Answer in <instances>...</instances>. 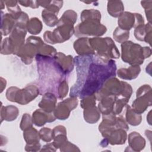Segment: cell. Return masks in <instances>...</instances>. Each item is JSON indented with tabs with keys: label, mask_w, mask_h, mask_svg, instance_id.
I'll use <instances>...</instances> for the list:
<instances>
[{
	"label": "cell",
	"mask_w": 152,
	"mask_h": 152,
	"mask_svg": "<svg viewBox=\"0 0 152 152\" xmlns=\"http://www.w3.org/2000/svg\"><path fill=\"white\" fill-rule=\"evenodd\" d=\"M77 80L71 88L70 97L82 99L95 94L109 78L116 76V65L96 55L77 56L74 58Z\"/></svg>",
	"instance_id": "obj_1"
},
{
	"label": "cell",
	"mask_w": 152,
	"mask_h": 152,
	"mask_svg": "<svg viewBox=\"0 0 152 152\" xmlns=\"http://www.w3.org/2000/svg\"><path fill=\"white\" fill-rule=\"evenodd\" d=\"M35 58L39 74L40 91L45 93L47 90L54 92L56 88L58 90L59 83L65 80L66 75L56 65L53 57H43L37 55Z\"/></svg>",
	"instance_id": "obj_2"
},
{
	"label": "cell",
	"mask_w": 152,
	"mask_h": 152,
	"mask_svg": "<svg viewBox=\"0 0 152 152\" xmlns=\"http://www.w3.org/2000/svg\"><path fill=\"white\" fill-rule=\"evenodd\" d=\"M80 18L81 22L75 27L74 34L76 37H100L106 32V27L100 23L101 13L99 11L94 9L84 10Z\"/></svg>",
	"instance_id": "obj_3"
},
{
	"label": "cell",
	"mask_w": 152,
	"mask_h": 152,
	"mask_svg": "<svg viewBox=\"0 0 152 152\" xmlns=\"http://www.w3.org/2000/svg\"><path fill=\"white\" fill-rule=\"evenodd\" d=\"M151 55L150 47H142L140 45L127 40L121 44L122 60L130 65H140L145 59Z\"/></svg>",
	"instance_id": "obj_4"
},
{
	"label": "cell",
	"mask_w": 152,
	"mask_h": 152,
	"mask_svg": "<svg viewBox=\"0 0 152 152\" xmlns=\"http://www.w3.org/2000/svg\"><path fill=\"white\" fill-rule=\"evenodd\" d=\"M88 41L97 56L106 60L119 58V51L112 38L94 37L89 38Z\"/></svg>",
	"instance_id": "obj_5"
},
{
	"label": "cell",
	"mask_w": 152,
	"mask_h": 152,
	"mask_svg": "<svg viewBox=\"0 0 152 152\" xmlns=\"http://www.w3.org/2000/svg\"><path fill=\"white\" fill-rule=\"evenodd\" d=\"M26 27L15 25L8 37L1 42V53L3 55H17L25 44V37L27 34Z\"/></svg>",
	"instance_id": "obj_6"
},
{
	"label": "cell",
	"mask_w": 152,
	"mask_h": 152,
	"mask_svg": "<svg viewBox=\"0 0 152 152\" xmlns=\"http://www.w3.org/2000/svg\"><path fill=\"white\" fill-rule=\"evenodd\" d=\"M75 33L74 25L58 23L57 27L53 31H46L43 34L45 42L50 44L62 43L69 40Z\"/></svg>",
	"instance_id": "obj_7"
},
{
	"label": "cell",
	"mask_w": 152,
	"mask_h": 152,
	"mask_svg": "<svg viewBox=\"0 0 152 152\" xmlns=\"http://www.w3.org/2000/svg\"><path fill=\"white\" fill-rule=\"evenodd\" d=\"M43 43V42L40 37L30 36L16 55L21 58L23 63L29 65L33 62V58L38 53L39 49Z\"/></svg>",
	"instance_id": "obj_8"
},
{
	"label": "cell",
	"mask_w": 152,
	"mask_h": 152,
	"mask_svg": "<svg viewBox=\"0 0 152 152\" xmlns=\"http://www.w3.org/2000/svg\"><path fill=\"white\" fill-rule=\"evenodd\" d=\"M151 87L148 84L140 87L136 92V99L132 102V108L137 113L141 114L151 106Z\"/></svg>",
	"instance_id": "obj_9"
},
{
	"label": "cell",
	"mask_w": 152,
	"mask_h": 152,
	"mask_svg": "<svg viewBox=\"0 0 152 152\" xmlns=\"http://www.w3.org/2000/svg\"><path fill=\"white\" fill-rule=\"evenodd\" d=\"M40 93V88L35 85H28L22 89L15 87L12 102H16L20 104L25 105L36 99Z\"/></svg>",
	"instance_id": "obj_10"
},
{
	"label": "cell",
	"mask_w": 152,
	"mask_h": 152,
	"mask_svg": "<svg viewBox=\"0 0 152 152\" xmlns=\"http://www.w3.org/2000/svg\"><path fill=\"white\" fill-rule=\"evenodd\" d=\"M122 83L115 77L108 78L101 87V88L95 93L97 100H100L102 98L107 96H115L119 97L121 96Z\"/></svg>",
	"instance_id": "obj_11"
},
{
	"label": "cell",
	"mask_w": 152,
	"mask_h": 152,
	"mask_svg": "<svg viewBox=\"0 0 152 152\" xmlns=\"http://www.w3.org/2000/svg\"><path fill=\"white\" fill-rule=\"evenodd\" d=\"M118 23L119 28L129 31L132 28L144 24V20L143 17L139 13L125 11L118 17Z\"/></svg>",
	"instance_id": "obj_12"
},
{
	"label": "cell",
	"mask_w": 152,
	"mask_h": 152,
	"mask_svg": "<svg viewBox=\"0 0 152 152\" xmlns=\"http://www.w3.org/2000/svg\"><path fill=\"white\" fill-rule=\"evenodd\" d=\"M78 103L77 97H70L58 103L53 113L56 119L65 120L69 118L71 112L77 107Z\"/></svg>",
	"instance_id": "obj_13"
},
{
	"label": "cell",
	"mask_w": 152,
	"mask_h": 152,
	"mask_svg": "<svg viewBox=\"0 0 152 152\" xmlns=\"http://www.w3.org/2000/svg\"><path fill=\"white\" fill-rule=\"evenodd\" d=\"M53 59L65 75H68L74 68V58L71 55H65L62 52H57Z\"/></svg>",
	"instance_id": "obj_14"
},
{
	"label": "cell",
	"mask_w": 152,
	"mask_h": 152,
	"mask_svg": "<svg viewBox=\"0 0 152 152\" xmlns=\"http://www.w3.org/2000/svg\"><path fill=\"white\" fill-rule=\"evenodd\" d=\"M103 137L110 145L124 144L127 139L126 131L121 128L115 129L103 135Z\"/></svg>",
	"instance_id": "obj_15"
},
{
	"label": "cell",
	"mask_w": 152,
	"mask_h": 152,
	"mask_svg": "<svg viewBox=\"0 0 152 152\" xmlns=\"http://www.w3.org/2000/svg\"><path fill=\"white\" fill-rule=\"evenodd\" d=\"M128 140L129 145L125 150V151H140L145 146V140L137 132L133 131L129 133Z\"/></svg>",
	"instance_id": "obj_16"
},
{
	"label": "cell",
	"mask_w": 152,
	"mask_h": 152,
	"mask_svg": "<svg viewBox=\"0 0 152 152\" xmlns=\"http://www.w3.org/2000/svg\"><path fill=\"white\" fill-rule=\"evenodd\" d=\"M88 37H79L74 41L73 47L76 53L79 56H87L96 55L95 51L93 49L89 43Z\"/></svg>",
	"instance_id": "obj_17"
},
{
	"label": "cell",
	"mask_w": 152,
	"mask_h": 152,
	"mask_svg": "<svg viewBox=\"0 0 152 152\" xmlns=\"http://www.w3.org/2000/svg\"><path fill=\"white\" fill-rule=\"evenodd\" d=\"M151 23H148L136 27L134 31V35L135 39L141 42H145L151 45Z\"/></svg>",
	"instance_id": "obj_18"
},
{
	"label": "cell",
	"mask_w": 152,
	"mask_h": 152,
	"mask_svg": "<svg viewBox=\"0 0 152 152\" xmlns=\"http://www.w3.org/2000/svg\"><path fill=\"white\" fill-rule=\"evenodd\" d=\"M53 113H48L42 109L36 110L32 115L33 124L37 126H42L47 122H52L56 120Z\"/></svg>",
	"instance_id": "obj_19"
},
{
	"label": "cell",
	"mask_w": 152,
	"mask_h": 152,
	"mask_svg": "<svg viewBox=\"0 0 152 152\" xmlns=\"http://www.w3.org/2000/svg\"><path fill=\"white\" fill-rule=\"evenodd\" d=\"M57 97L52 92H46L43 94L39 107L48 113H52L56 106Z\"/></svg>",
	"instance_id": "obj_20"
},
{
	"label": "cell",
	"mask_w": 152,
	"mask_h": 152,
	"mask_svg": "<svg viewBox=\"0 0 152 152\" xmlns=\"http://www.w3.org/2000/svg\"><path fill=\"white\" fill-rule=\"evenodd\" d=\"M15 19L10 13L5 14L1 11V32L2 36H7L11 34L15 27Z\"/></svg>",
	"instance_id": "obj_21"
},
{
	"label": "cell",
	"mask_w": 152,
	"mask_h": 152,
	"mask_svg": "<svg viewBox=\"0 0 152 152\" xmlns=\"http://www.w3.org/2000/svg\"><path fill=\"white\" fill-rule=\"evenodd\" d=\"M53 142L56 149L60 147L68 140L66 136V129L63 125H58L53 129Z\"/></svg>",
	"instance_id": "obj_22"
},
{
	"label": "cell",
	"mask_w": 152,
	"mask_h": 152,
	"mask_svg": "<svg viewBox=\"0 0 152 152\" xmlns=\"http://www.w3.org/2000/svg\"><path fill=\"white\" fill-rule=\"evenodd\" d=\"M141 72V68L139 65H131L127 68H121L117 71V74L119 78L126 80H132L135 79Z\"/></svg>",
	"instance_id": "obj_23"
},
{
	"label": "cell",
	"mask_w": 152,
	"mask_h": 152,
	"mask_svg": "<svg viewBox=\"0 0 152 152\" xmlns=\"http://www.w3.org/2000/svg\"><path fill=\"white\" fill-rule=\"evenodd\" d=\"M118 98L117 96H110L102 98L99 100L98 109L102 115H108L113 113L114 103Z\"/></svg>",
	"instance_id": "obj_24"
},
{
	"label": "cell",
	"mask_w": 152,
	"mask_h": 152,
	"mask_svg": "<svg viewBox=\"0 0 152 152\" xmlns=\"http://www.w3.org/2000/svg\"><path fill=\"white\" fill-rule=\"evenodd\" d=\"M19 115L18 109L13 105L4 106L2 104L1 107V122L4 120L8 122L14 121Z\"/></svg>",
	"instance_id": "obj_25"
},
{
	"label": "cell",
	"mask_w": 152,
	"mask_h": 152,
	"mask_svg": "<svg viewBox=\"0 0 152 152\" xmlns=\"http://www.w3.org/2000/svg\"><path fill=\"white\" fill-rule=\"evenodd\" d=\"M107 10L110 16L119 17L124 12V5L121 1H109L107 4Z\"/></svg>",
	"instance_id": "obj_26"
},
{
	"label": "cell",
	"mask_w": 152,
	"mask_h": 152,
	"mask_svg": "<svg viewBox=\"0 0 152 152\" xmlns=\"http://www.w3.org/2000/svg\"><path fill=\"white\" fill-rule=\"evenodd\" d=\"M100 112L96 106L94 107L84 109L83 116L84 120L88 124H95L97 122L100 117Z\"/></svg>",
	"instance_id": "obj_27"
},
{
	"label": "cell",
	"mask_w": 152,
	"mask_h": 152,
	"mask_svg": "<svg viewBox=\"0 0 152 152\" xmlns=\"http://www.w3.org/2000/svg\"><path fill=\"white\" fill-rule=\"evenodd\" d=\"M125 121L127 124L132 126L139 125L142 121L141 114L135 112L130 106L127 105L125 112Z\"/></svg>",
	"instance_id": "obj_28"
},
{
	"label": "cell",
	"mask_w": 152,
	"mask_h": 152,
	"mask_svg": "<svg viewBox=\"0 0 152 152\" xmlns=\"http://www.w3.org/2000/svg\"><path fill=\"white\" fill-rule=\"evenodd\" d=\"M23 137L27 144L38 143L40 140L39 132L33 126L23 131Z\"/></svg>",
	"instance_id": "obj_29"
},
{
	"label": "cell",
	"mask_w": 152,
	"mask_h": 152,
	"mask_svg": "<svg viewBox=\"0 0 152 152\" xmlns=\"http://www.w3.org/2000/svg\"><path fill=\"white\" fill-rule=\"evenodd\" d=\"M63 3L64 2L62 1H37V4L39 6L52 11L57 15L59 13L60 9L62 7Z\"/></svg>",
	"instance_id": "obj_30"
},
{
	"label": "cell",
	"mask_w": 152,
	"mask_h": 152,
	"mask_svg": "<svg viewBox=\"0 0 152 152\" xmlns=\"http://www.w3.org/2000/svg\"><path fill=\"white\" fill-rule=\"evenodd\" d=\"M43 28L42 21L36 17H33L28 21L26 28L27 31L31 34L36 35L39 34Z\"/></svg>",
	"instance_id": "obj_31"
},
{
	"label": "cell",
	"mask_w": 152,
	"mask_h": 152,
	"mask_svg": "<svg viewBox=\"0 0 152 152\" xmlns=\"http://www.w3.org/2000/svg\"><path fill=\"white\" fill-rule=\"evenodd\" d=\"M42 18L45 24L51 27L57 26L59 21L57 14L46 9L42 11Z\"/></svg>",
	"instance_id": "obj_32"
},
{
	"label": "cell",
	"mask_w": 152,
	"mask_h": 152,
	"mask_svg": "<svg viewBox=\"0 0 152 152\" xmlns=\"http://www.w3.org/2000/svg\"><path fill=\"white\" fill-rule=\"evenodd\" d=\"M4 2L8 11L16 20L23 12L18 5V2L17 1H5Z\"/></svg>",
	"instance_id": "obj_33"
},
{
	"label": "cell",
	"mask_w": 152,
	"mask_h": 152,
	"mask_svg": "<svg viewBox=\"0 0 152 152\" xmlns=\"http://www.w3.org/2000/svg\"><path fill=\"white\" fill-rule=\"evenodd\" d=\"M77 19V14L75 11L68 10L65 11L61 18L59 19V23H66L74 25Z\"/></svg>",
	"instance_id": "obj_34"
},
{
	"label": "cell",
	"mask_w": 152,
	"mask_h": 152,
	"mask_svg": "<svg viewBox=\"0 0 152 152\" xmlns=\"http://www.w3.org/2000/svg\"><path fill=\"white\" fill-rule=\"evenodd\" d=\"M56 53L57 51L54 47L43 42V43L39 48L38 53L37 55H40L43 57L51 58L53 57L56 54Z\"/></svg>",
	"instance_id": "obj_35"
},
{
	"label": "cell",
	"mask_w": 152,
	"mask_h": 152,
	"mask_svg": "<svg viewBox=\"0 0 152 152\" xmlns=\"http://www.w3.org/2000/svg\"><path fill=\"white\" fill-rule=\"evenodd\" d=\"M113 37L116 42L122 43L128 40L129 37V31L122 30L119 27H117L113 31Z\"/></svg>",
	"instance_id": "obj_36"
},
{
	"label": "cell",
	"mask_w": 152,
	"mask_h": 152,
	"mask_svg": "<svg viewBox=\"0 0 152 152\" xmlns=\"http://www.w3.org/2000/svg\"><path fill=\"white\" fill-rule=\"evenodd\" d=\"M81 99V100L80 101V106L83 109L94 107L96 106L97 100L96 94L86 96Z\"/></svg>",
	"instance_id": "obj_37"
},
{
	"label": "cell",
	"mask_w": 152,
	"mask_h": 152,
	"mask_svg": "<svg viewBox=\"0 0 152 152\" xmlns=\"http://www.w3.org/2000/svg\"><path fill=\"white\" fill-rule=\"evenodd\" d=\"M129 102V99L122 97L121 99L118 98L113 106V113L116 115H119L122 112L124 107L126 106L127 103Z\"/></svg>",
	"instance_id": "obj_38"
},
{
	"label": "cell",
	"mask_w": 152,
	"mask_h": 152,
	"mask_svg": "<svg viewBox=\"0 0 152 152\" xmlns=\"http://www.w3.org/2000/svg\"><path fill=\"white\" fill-rule=\"evenodd\" d=\"M40 139L46 142H49L53 140V131L49 128L44 127L41 128L39 131Z\"/></svg>",
	"instance_id": "obj_39"
},
{
	"label": "cell",
	"mask_w": 152,
	"mask_h": 152,
	"mask_svg": "<svg viewBox=\"0 0 152 152\" xmlns=\"http://www.w3.org/2000/svg\"><path fill=\"white\" fill-rule=\"evenodd\" d=\"M32 117L28 113H24L21 118L20 128L22 131H24L33 126Z\"/></svg>",
	"instance_id": "obj_40"
},
{
	"label": "cell",
	"mask_w": 152,
	"mask_h": 152,
	"mask_svg": "<svg viewBox=\"0 0 152 152\" xmlns=\"http://www.w3.org/2000/svg\"><path fill=\"white\" fill-rule=\"evenodd\" d=\"M68 92V84L65 80L62 81L58 87L57 90V95L59 99L62 100L66 97Z\"/></svg>",
	"instance_id": "obj_41"
},
{
	"label": "cell",
	"mask_w": 152,
	"mask_h": 152,
	"mask_svg": "<svg viewBox=\"0 0 152 152\" xmlns=\"http://www.w3.org/2000/svg\"><path fill=\"white\" fill-rule=\"evenodd\" d=\"M142 7L145 10V13L147 20L149 23H151V9H152V1H141Z\"/></svg>",
	"instance_id": "obj_42"
},
{
	"label": "cell",
	"mask_w": 152,
	"mask_h": 152,
	"mask_svg": "<svg viewBox=\"0 0 152 152\" xmlns=\"http://www.w3.org/2000/svg\"><path fill=\"white\" fill-rule=\"evenodd\" d=\"M121 83L122 87L121 96H122V97L128 98L129 99L132 93V88L129 84L125 81H121Z\"/></svg>",
	"instance_id": "obj_43"
},
{
	"label": "cell",
	"mask_w": 152,
	"mask_h": 152,
	"mask_svg": "<svg viewBox=\"0 0 152 152\" xmlns=\"http://www.w3.org/2000/svg\"><path fill=\"white\" fill-rule=\"evenodd\" d=\"M59 149H60V151L62 152L80 151V150L77 145H74V144L71 143L68 140L60 147Z\"/></svg>",
	"instance_id": "obj_44"
},
{
	"label": "cell",
	"mask_w": 152,
	"mask_h": 152,
	"mask_svg": "<svg viewBox=\"0 0 152 152\" xmlns=\"http://www.w3.org/2000/svg\"><path fill=\"white\" fill-rule=\"evenodd\" d=\"M18 4L25 7H30L33 9L39 8L37 1H19Z\"/></svg>",
	"instance_id": "obj_45"
},
{
	"label": "cell",
	"mask_w": 152,
	"mask_h": 152,
	"mask_svg": "<svg viewBox=\"0 0 152 152\" xmlns=\"http://www.w3.org/2000/svg\"><path fill=\"white\" fill-rule=\"evenodd\" d=\"M41 149V144L40 142L33 144H26L25 146V150L26 151H38Z\"/></svg>",
	"instance_id": "obj_46"
},
{
	"label": "cell",
	"mask_w": 152,
	"mask_h": 152,
	"mask_svg": "<svg viewBox=\"0 0 152 152\" xmlns=\"http://www.w3.org/2000/svg\"><path fill=\"white\" fill-rule=\"evenodd\" d=\"M56 150L57 149L55 148L53 144L51 142L43 145L40 151H56Z\"/></svg>",
	"instance_id": "obj_47"
},
{
	"label": "cell",
	"mask_w": 152,
	"mask_h": 152,
	"mask_svg": "<svg viewBox=\"0 0 152 152\" xmlns=\"http://www.w3.org/2000/svg\"><path fill=\"white\" fill-rule=\"evenodd\" d=\"M6 85H7L6 80L2 77H1V93H2L4 91V89L6 87Z\"/></svg>",
	"instance_id": "obj_48"
},
{
	"label": "cell",
	"mask_w": 152,
	"mask_h": 152,
	"mask_svg": "<svg viewBox=\"0 0 152 152\" xmlns=\"http://www.w3.org/2000/svg\"><path fill=\"white\" fill-rule=\"evenodd\" d=\"M151 110H150L149 112H148V115H147V122H148V124L150 125H151Z\"/></svg>",
	"instance_id": "obj_49"
},
{
	"label": "cell",
	"mask_w": 152,
	"mask_h": 152,
	"mask_svg": "<svg viewBox=\"0 0 152 152\" xmlns=\"http://www.w3.org/2000/svg\"><path fill=\"white\" fill-rule=\"evenodd\" d=\"M0 4H1V10H3L4 8H5V2H4V1H0Z\"/></svg>",
	"instance_id": "obj_50"
}]
</instances>
